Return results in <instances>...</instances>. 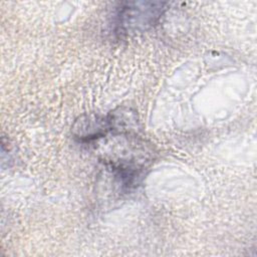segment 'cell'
I'll return each instance as SVG.
<instances>
[{"mask_svg": "<svg viewBox=\"0 0 257 257\" xmlns=\"http://www.w3.org/2000/svg\"><path fill=\"white\" fill-rule=\"evenodd\" d=\"M72 135L80 143H90L106 137L111 133L108 114L85 113L78 116L71 127Z\"/></svg>", "mask_w": 257, "mask_h": 257, "instance_id": "2", "label": "cell"}, {"mask_svg": "<svg viewBox=\"0 0 257 257\" xmlns=\"http://www.w3.org/2000/svg\"><path fill=\"white\" fill-rule=\"evenodd\" d=\"M167 2H122L115 9L113 31L128 37L154 27L167 10Z\"/></svg>", "mask_w": 257, "mask_h": 257, "instance_id": "1", "label": "cell"}, {"mask_svg": "<svg viewBox=\"0 0 257 257\" xmlns=\"http://www.w3.org/2000/svg\"><path fill=\"white\" fill-rule=\"evenodd\" d=\"M113 136H131L137 133L139 121L136 110L127 106L117 107L107 113Z\"/></svg>", "mask_w": 257, "mask_h": 257, "instance_id": "3", "label": "cell"}]
</instances>
